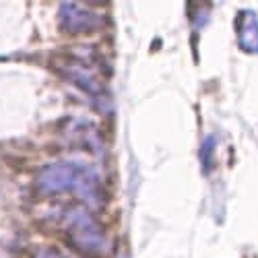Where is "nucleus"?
Returning <instances> with one entry per match:
<instances>
[{
    "label": "nucleus",
    "instance_id": "obj_1",
    "mask_svg": "<svg viewBox=\"0 0 258 258\" xmlns=\"http://www.w3.org/2000/svg\"><path fill=\"white\" fill-rule=\"evenodd\" d=\"M238 39L246 52H258V17L254 13H242L238 19Z\"/></svg>",
    "mask_w": 258,
    "mask_h": 258
}]
</instances>
